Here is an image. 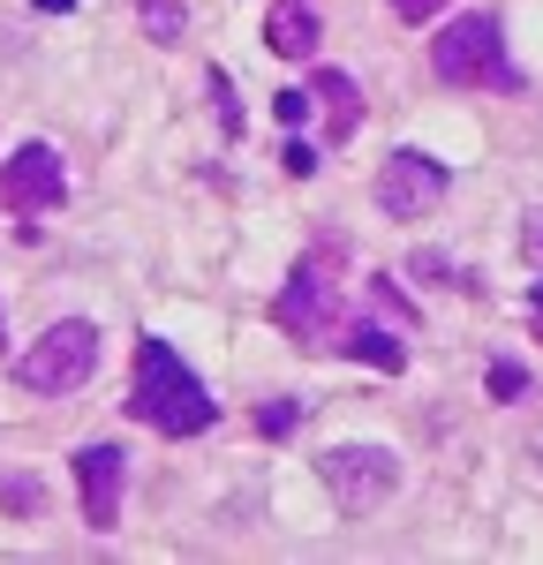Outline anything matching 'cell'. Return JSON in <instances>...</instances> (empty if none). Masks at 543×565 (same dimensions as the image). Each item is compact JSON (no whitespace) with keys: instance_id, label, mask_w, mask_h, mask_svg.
I'll return each instance as SVG.
<instances>
[{"instance_id":"cell-1","label":"cell","mask_w":543,"mask_h":565,"mask_svg":"<svg viewBox=\"0 0 543 565\" xmlns=\"http://www.w3.org/2000/svg\"><path fill=\"white\" fill-rule=\"evenodd\" d=\"M129 415L136 423H151L159 437H196L212 430V392L189 377V362H181L167 340H136V385H129Z\"/></svg>"},{"instance_id":"cell-2","label":"cell","mask_w":543,"mask_h":565,"mask_svg":"<svg viewBox=\"0 0 543 565\" xmlns=\"http://www.w3.org/2000/svg\"><path fill=\"white\" fill-rule=\"evenodd\" d=\"M340 264H348L340 242H317L310 257L295 264V279L279 287L272 317L295 348H340Z\"/></svg>"},{"instance_id":"cell-3","label":"cell","mask_w":543,"mask_h":565,"mask_svg":"<svg viewBox=\"0 0 543 565\" xmlns=\"http://www.w3.org/2000/svg\"><path fill=\"white\" fill-rule=\"evenodd\" d=\"M430 68H438V84L453 90H513V61H505V31H498V15H453L446 31L430 39Z\"/></svg>"},{"instance_id":"cell-4","label":"cell","mask_w":543,"mask_h":565,"mask_svg":"<svg viewBox=\"0 0 543 565\" xmlns=\"http://www.w3.org/2000/svg\"><path fill=\"white\" fill-rule=\"evenodd\" d=\"M91 370H98V324H84V317L45 324L39 340L15 354V385L23 392H76L91 385Z\"/></svg>"},{"instance_id":"cell-5","label":"cell","mask_w":543,"mask_h":565,"mask_svg":"<svg viewBox=\"0 0 543 565\" xmlns=\"http://www.w3.org/2000/svg\"><path fill=\"white\" fill-rule=\"evenodd\" d=\"M317 476L340 498L348 521H370V513H385V505L401 498V460H393L385 445H332V452L317 460Z\"/></svg>"},{"instance_id":"cell-6","label":"cell","mask_w":543,"mask_h":565,"mask_svg":"<svg viewBox=\"0 0 543 565\" xmlns=\"http://www.w3.org/2000/svg\"><path fill=\"white\" fill-rule=\"evenodd\" d=\"M61 196H68V174H61L53 143H23V151H8V167H0V212L31 218V212H53Z\"/></svg>"},{"instance_id":"cell-7","label":"cell","mask_w":543,"mask_h":565,"mask_svg":"<svg viewBox=\"0 0 543 565\" xmlns=\"http://www.w3.org/2000/svg\"><path fill=\"white\" fill-rule=\"evenodd\" d=\"M446 196V167L423 151H393L377 167V212L385 218H430V204Z\"/></svg>"},{"instance_id":"cell-8","label":"cell","mask_w":543,"mask_h":565,"mask_svg":"<svg viewBox=\"0 0 543 565\" xmlns=\"http://www.w3.org/2000/svg\"><path fill=\"white\" fill-rule=\"evenodd\" d=\"M121 482H129V452L121 445H84L76 452V490H84V521L106 535L121 521Z\"/></svg>"},{"instance_id":"cell-9","label":"cell","mask_w":543,"mask_h":565,"mask_svg":"<svg viewBox=\"0 0 543 565\" xmlns=\"http://www.w3.org/2000/svg\"><path fill=\"white\" fill-rule=\"evenodd\" d=\"M317 39H324V31H317V8H302V0H279L265 15V45L279 61H310Z\"/></svg>"},{"instance_id":"cell-10","label":"cell","mask_w":543,"mask_h":565,"mask_svg":"<svg viewBox=\"0 0 543 565\" xmlns=\"http://www.w3.org/2000/svg\"><path fill=\"white\" fill-rule=\"evenodd\" d=\"M340 354H348V362H370V370H385V377L407 362L401 332H385V324H348V332H340Z\"/></svg>"},{"instance_id":"cell-11","label":"cell","mask_w":543,"mask_h":565,"mask_svg":"<svg viewBox=\"0 0 543 565\" xmlns=\"http://www.w3.org/2000/svg\"><path fill=\"white\" fill-rule=\"evenodd\" d=\"M317 98H324V129H332V143H348V136H355V121H362L355 84H348L340 68H317Z\"/></svg>"},{"instance_id":"cell-12","label":"cell","mask_w":543,"mask_h":565,"mask_svg":"<svg viewBox=\"0 0 543 565\" xmlns=\"http://www.w3.org/2000/svg\"><path fill=\"white\" fill-rule=\"evenodd\" d=\"M136 23H143L151 45H181L189 39V8H181V0H136Z\"/></svg>"},{"instance_id":"cell-13","label":"cell","mask_w":543,"mask_h":565,"mask_svg":"<svg viewBox=\"0 0 543 565\" xmlns=\"http://www.w3.org/2000/svg\"><path fill=\"white\" fill-rule=\"evenodd\" d=\"M491 392H498V399L529 392V370H521V362H491Z\"/></svg>"},{"instance_id":"cell-14","label":"cell","mask_w":543,"mask_h":565,"mask_svg":"<svg viewBox=\"0 0 543 565\" xmlns=\"http://www.w3.org/2000/svg\"><path fill=\"white\" fill-rule=\"evenodd\" d=\"M257 430H265V437H287V430H295V399H272L265 415H257Z\"/></svg>"},{"instance_id":"cell-15","label":"cell","mask_w":543,"mask_h":565,"mask_svg":"<svg viewBox=\"0 0 543 565\" xmlns=\"http://www.w3.org/2000/svg\"><path fill=\"white\" fill-rule=\"evenodd\" d=\"M272 114H279L287 129H302V114H310V90H279V98H272Z\"/></svg>"},{"instance_id":"cell-16","label":"cell","mask_w":543,"mask_h":565,"mask_svg":"<svg viewBox=\"0 0 543 565\" xmlns=\"http://www.w3.org/2000/svg\"><path fill=\"white\" fill-rule=\"evenodd\" d=\"M521 257H529V264L543 271V212H529V218H521Z\"/></svg>"},{"instance_id":"cell-17","label":"cell","mask_w":543,"mask_h":565,"mask_svg":"<svg viewBox=\"0 0 543 565\" xmlns=\"http://www.w3.org/2000/svg\"><path fill=\"white\" fill-rule=\"evenodd\" d=\"M438 8H453V0H393V15H401V23H430Z\"/></svg>"},{"instance_id":"cell-18","label":"cell","mask_w":543,"mask_h":565,"mask_svg":"<svg viewBox=\"0 0 543 565\" xmlns=\"http://www.w3.org/2000/svg\"><path fill=\"white\" fill-rule=\"evenodd\" d=\"M0 505H15V513H39V482H8V490H0Z\"/></svg>"},{"instance_id":"cell-19","label":"cell","mask_w":543,"mask_h":565,"mask_svg":"<svg viewBox=\"0 0 543 565\" xmlns=\"http://www.w3.org/2000/svg\"><path fill=\"white\" fill-rule=\"evenodd\" d=\"M279 159H287V174H310V167H317V151H310V143H287Z\"/></svg>"},{"instance_id":"cell-20","label":"cell","mask_w":543,"mask_h":565,"mask_svg":"<svg viewBox=\"0 0 543 565\" xmlns=\"http://www.w3.org/2000/svg\"><path fill=\"white\" fill-rule=\"evenodd\" d=\"M31 8H39V15H61V8H76V0H31Z\"/></svg>"},{"instance_id":"cell-21","label":"cell","mask_w":543,"mask_h":565,"mask_svg":"<svg viewBox=\"0 0 543 565\" xmlns=\"http://www.w3.org/2000/svg\"><path fill=\"white\" fill-rule=\"evenodd\" d=\"M536 468H543V437H536Z\"/></svg>"}]
</instances>
